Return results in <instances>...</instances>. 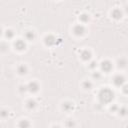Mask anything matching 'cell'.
I'll return each instance as SVG.
<instances>
[{
    "label": "cell",
    "mask_w": 128,
    "mask_h": 128,
    "mask_svg": "<svg viewBox=\"0 0 128 128\" xmlns=\"http://www.w3.org/2000/svg\"><path fill=\"white\" fill-rule=\"evenodd\" d=\"M93 77H94V78H96V79H99V78L101 77V75H100V73L96 72V73H94V74H93Z\"/></svg>",
    "instance_id": "obj_21"
},
{
    "label": "cell",
    "mask_w": 128,
    "mask_h": 128,
    "mask_svg": "<svg viewBox=\"0 0 128 128\" xmlns=\"http://www.w3.org/2000/svg\"><path fill=\"white\" fill-rule=\"evenodd\" d=\"M5 36H6L8 39H10V38H12V37L14 36V32H13L12 30H7L6 33H5Z\"/></svg>",
    "instance_id": "obj_16"
},
{
    "label": "cell",
    "mask_w": 128,
    "mask_h": 128,
    "mask_svg": "<svg viewBox=\"0 0 128 128\" xmlns=\"http://www.w3.org/2000/svg\"><path fill=\"white\" fill-rule=\"evenodd\" d=\"M85 31H86V29H85V27H84L82 24H78V25H76V26L73 28V32H74V34L77 35V36L83 35V34L85 33Z\"/></svg>",
    "instance_id": "obj_2"
},
{
    "label": "cell",
    "mask_w": 128,
    "mask_h": 128,
    "mask_svg": "<svg viewBox=\"0 0 128 128\" xmlns=\"http://www.w3.org/2000/svg\"><path fill=\"white\" fill-rule=\"evenodd\" d=\"M125 111H126V109H125V108H122V109H120V110H119V112H121V114H122V115H124V114H125Z\"/></svg>",
    "instance_id": "obj_23"
},
{
    "label": "cell",
    "mask_w": 128,
    "mask_h": 128,
    "mask_svg": "<svg viewBox=\"0 0 128 128\" xmlns=\"http://www.w3.org/2000/svg\"><path fill=\"white\" fill-rule=\"evenodd\" d=\"M80 56H81L82 60H84V61H88V60H90V58H91V53H90L88 50H83V51L81 52Z\"/></svg>",
    "instance_id": "obj_8"
},
{
    "label": "cell",
    "mask_w": 128,
    "mask_h": 128,
    "mask_svg": "<svg viewBox=\"0 0 128 128\" xmlns=\"http://www.w3.org/2000/svg\"><path fill=\"white\" fill-rule=\"evenodd\" d=\"M113 97H114L113 92L110 89H108V88L102 89L99 92V94H98V99H99V101H100L101 104H107V103L111 102L112 99H113Z\"/></svg>",
    "instance_id": "obj_1"
},
{
    "label": "cell",
    "mask_w": 128,
    "mask_h": 128,
    "mask_svg": "<svg viewBox=\"0 0 128 128\" xmlns=\"http://www.w3.org/2000/svg\"><path fill=\"white\" fill-rule=\"evenodd\" d=\"M8 114H9V112H8L7 110H2V111H0V117H2V118L7 117Z\"/></svg>",
    "instance_id": "obj_18"
},
{
    "label": "cell",
    "mask_w": 128,
    "mask_h": 128,
    "mask_svg": "<svg viewBox=\"0 0 128 128\" xmlns=\"http://www.w3.org/2000/svg\"><path fill=\"white\" fill-rule=\"evenodd\" d=\"M44 42H45L46 45H48V46H52V45H54V44L56 43V38H55L54 36H52V35H48V36L45 37Z\"/></svg>",
    "instance_id": "obj_6"
},
{
    "label": "cell",
    "mask_w": 128,
    "mask_h": 128,
    "mask_svg": "<svg viewBox=\"0 0 128 128\" xmlns=\"http://www.w3.org/2000/svg\"><path fill=\"white\" fill-rule=\"evenodd\" d=\"M17 71H18V73H19L20 75L26 74V73H27V67H26L25 65H20V66L18 67Z\"/></svg>",
    "instance_id": "obj_14"
},
{
    "label": "cell",
    "mask_w": 128,
    "mask_h": 128,
    "mask_svg": "<svg viewBox=\"0 0 128 128\" xmlns=\"http://www.w3.org/2000/svg\"><path fill=\"white\" fill-rule=\"evenodd\" d=\"M25 37H26V39L29 40V41L34 40V38H35V33H34L33 31H28V32H26Z\"/></svg>",
    "instance_id": "obj_13"
},
{
    "label": "cell",
    "mask_w": 128,
    "mask_h": 128,
    "mask_svg": "<svg viewBox=\"0 0 128 128\" xmlns=\"http://www.w3.org/2000/svg\"><path fill=\"white\" fill-rule=\"evenodd\" d=\"M83 87H84L85 89H91V87H92V83H91L90 81H85V82L83 83Z\"/></svg>",
    "instance_id": "obj_17"
},
{
    "label": "cell",
    "mask_w": 128,
    "mask_h": 128,
    "mask_svg": "<svg viewBox=\"0 0 128 128\" xmlns=\"http://www.w3.org/2000/svg\"><path fill=\"white\" fill-rule=\"evenodd\" d=\"M79 19H80L83 23H85V22H87V21L89 20V16H88L87 14H82V15L79 17Z\"/></svg>",
    "instance_id": "obj_15"
},
{
    "label": "cell",
    "mask_w": 128,
    "mask_h": 128,
    "mask_svg": "<svg viewBox=\"0 0 128 128\" xmlns=\"http://www.w3.org/2000/svg\"><path fill=\"white\" fill-rule=\"evenodd\" d=\"M19 128H30V122L26 119H23L19 122Z\"/></svg>",
    "instance_id": "obj_10"
},
{
    "label": "cell",
    "mask_w": 128,
    "mask_h": 128,
    "mask_svg": "<svg viewBox=\"0 0 128 128\" xmlns=\"http://www.w3.org/2000/svg\"><path fill=\"white\" fill-rule=\"evenodd\" d=\"M125 65H126V61L124 59H121V64H119V66L120 67H125Z\"/></svg>",
    "instance_id": "obj_20"
},
{
    "label": "cell",
    "mask_w": 128,
    "mask_h": 128,
    "mask_svg": "<svg viewBox=\"0 0 128 128\" xmlns=\"http://www.w3.org/2000/svg\"><path fill=\"white\" fill-rule=\"evenodd\" d=\"M125 82V78L122 76V75H116L113 79V83L116 85V86H122Z\"/></svg>",
    "instance_id": "obj_5"
},
{
    "label": "cell",
    "mask_w": 128,
    "mask_h": 128,
    "mask_svg": "<svg viewBox=\"0 0 128 128\" xmlns=\"http://www.w3.org/2000/svg\"><path fill=\"white\" fill-rule=\"evenodd\" d=\"M62 107H63V109H64L65 111L69 112V111H71V110L73 109L74 105H73V103H71V102H65V103H63Z\"/></svg>",
    "instance_id": "obj_9"
},
{
    "label": "cell",
    "mask_w": 128,
    "mask_h": 128,
    "mask_svg": "<svg viewBox=\"0 0 128 128\" xmlns=\"http://www.w3.org/2000/svg\"><path fill=\"white\" fill-rule=\"evenodd\" d=\"M1 34H2V30L0 29V35H1Z\"/></svg>",
    "instance_id": "obj_25"
},
{
    "label": "cell",
    "mask_w": 128,
    "mask_h": 128,
    "mask_svg": "<svg viewBox=\"0 0 128 128\" xmlns=\"http://www.w3.org/2000/svg\"><path fill=\"white\" fill-rule=\"evenodd\" d=\"M53 128H60V127H59V126H54Z\"/></svg>",
    "instance_id": "obj_24"
},
{
    "label": "cell",
    "mask_w": 128,
    "mask_h": 128,
    "mask_svg": "<svg viewBox=\"0 0 128 128\" xmlns=\"http://www.w3.org/2000/svg\"><path fill=\"white\" fill-rule=\"evenodd\" d=\"M74 125H75V123H74L72 120H67V121H66V126H67L68 128H72Z\"/></svg>",
    "instance_id": "obj_19"
},
{
    "label": "cell",
    "mask_w": 128,
    "mask_h": 128,
    "mask_svg": "<svg viewBox=\"0 0 128 128\" xmlns=\"http://www.w3.org/2000/svg\"><path fill=\"white\" fill-rule=\"evenodd\" d=\"M96 65H97V63L93 61V62H91V64L89 65V68H95V67H96Z\"/></svg>",
    "instance_id": "obj_22"
},
{
    "label": "cell",
    "mask_w": 128,
    "mask_h": 128,
    "mask_svg": "<svg viewBox=\"0 0 128 128\" xmlns=\"http://www.w3.org/2000/svg\"><path fill=\"white\" fill-rule=\"evenodd\" d=\"M27 90L32 92V93H35L39 90V85L36 81H31L29 84H27Z\"/></svg>",
    "instance_id": "obj_3"
},
{
    "label": "cell",
    "mask_w": 128,
    "mask_h": 128,
    "mask_svg": "<svg viewBox=\"0 0 128 128\" xmlns=\"http://www.w3.org/2000/svg\"><path fill=\"white\" fill-rule=\"evenodd\" d=\"M112 16H113L115 19H120L121 16H122V13H121V11H120L119 9H115V10H113V12H112Z\"/></svg>",
    "instance_id": "obj_12"
},
{
    "label": "cell",
    "mask_w": 128,
    "mask_h": 128,
    "mask_svg": "<svg viewBox=\"0 0 128 128\" xmlns=\"http://www.w3.org/2000/svg\"><path fill=\"white\" fill-rule=\"evenodd\" d=\"M36 101L35 100H33V99H29L27 102H26V107L28 108V109H33V108H35L36 107Z\"/></svg>",
    "instance_id": "obj_11"
},
{
    "label": "cell",
    "mask_w": 128,
    "mask_h": 128,
    "mask_svg": "<svg viewBox=\"0 0 128 128\" xmlns=\"http://www.w3.org/2000/svg\"><path fill=\"white\" fill-rule=\"evenodd\" d=\"M101 69H102V71H104V72H109V71L112 69V63H111L110 61H108V60L103 61V62L101 63Z\"/></svg>",
    "instance_id": "obj_4"
},
{
    "label": "cell",
    "mask_w": 128,
    "mask_h": 128,
    "mask_svg": "<svg viewBox=\"0 0 128 128\" xmlns=\"http://www.w3.org/2000/svg\"><path fill=\"white\" fill-rule=\"evenodd\" d=\"M14 46H15V48H16V49H18V50H24V49H25V47H26V44H25V42H24L23 40L18 39V40H16V41H15Z\"/></svg>",
    "instance_id": "obj_7"
}]
</instances>
